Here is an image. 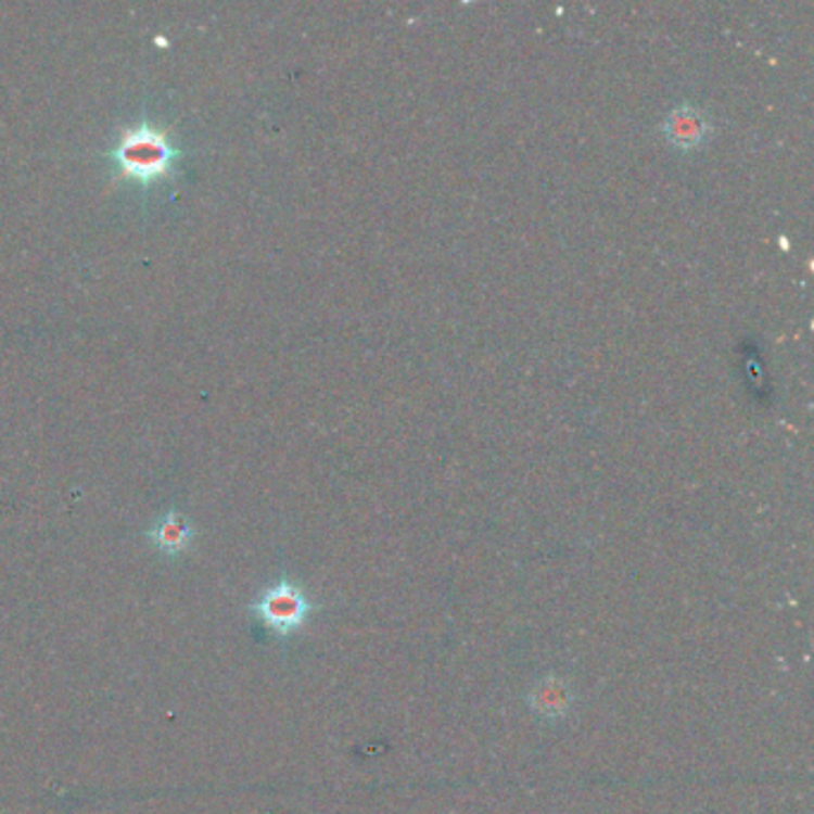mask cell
<instances>
[{"mask_svg":"<svg viewBox=\"0 0 814 814\" xmlns=\"http://www.w3.org/2000/svg\"><path fill=\"white\" fill-rule=\"evenodd\" d=\"M666 139L678 149H696L708 139L710 135V123L698 107L692 105H681L676 111L669 113L664 123Z\"/></svg>","mask_w":814,"mask_h":814,"instance_id":"277c9868","label":"cell"},{"mask_svg":"<svg viewBox=\"0 0 814 814\" xmlns=\"http://www.w3.org/2000/svg\"><path fill=\"white\" fill-rule=\"evenodd\" d=\"M246 612L275 638L284 643L294 638L308 624L310 616L320 612V605L310 600V595L302 585L282 576L266 585L254 597V602L246 607Z\"/></svg>","mask_w":814,"mask_h":814,"instance_id":"7a4b0ae2","label":"cell"},{"mask_svg":"<svg viewBox=\"0 0 814 814\" xmlns=\"http://www.w3.org/2000/svg\"><path fill=\"white\" fill-rule=\"evenodd\" d=\"M111 158L125 177L149 185L158 182L161 177L173 170L175 161L179 158V151L173 147V141L165 131L143 123L123 131V137L117 139L111 151Z\"/></svg>","mask_w":814,"mask_h":814,"instance_id":"6da1fadb","label":"cell"},{"mask_svg":"<svg viewBox=\"0 0 814 814\" xmlns=\"http://www.w3.org/2000/svg\"><path fill=\"white\" fill-rule=\"evenodd\" d=\"M194 537L196 533L191 529V523L177 511H167L149 531V543L165 557L185 555L194 545Z\"/></svg>","mask_w":814,"mask_h":814,"instance_id":"3957f363","label":"cell"},{"mask_svg":"<svg viewBox=\"0 0 814 814\" xmlns=\"http://www.w3.org/2000/svg\"><path fill=\"white\" fill-rule=\"evenodd\" d=\"M529 704L537 716H543V720L547 722H555L569 714L573 704V696L564 681L549 676V678H543L540 684L529 692Z\"/></svg>","mask_w":814,"mask_h":814,"instance_id":"5b68a950","label":"cell"}]
</instances>
